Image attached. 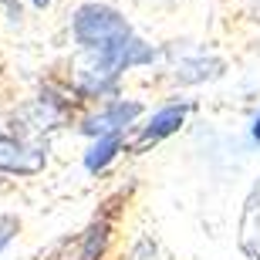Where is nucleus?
I'll return each instance as SVG.
<instances>
[{
    "instance_id": "nucleus-1",
    "label": "nucleus",
    "mask_w": 260,
    "mask_h": 260,
    "mask_svg": "<svg viewBox=\"0 0 260 260\" xmlns=\"http://www.w3.org/2000/svg\"><path fill=\"white\" fill-rule=\"evenodd\" d=\"M132 30H128L125 17L112 7H102V4H85V7L75 14V38L78 44H85L88 51H102L115 48L118 41H125Z\"/></svg>"
},
{
    "instance_id": "nucleus-2",
    "label": "nucleus",
    "mask_w": 260,
    "mask_h": 260,
    "mask_svg": "<svg viewBox=\"0 0 260 260\" xmlns=\"http://www.w3.org/2000/svg\"><path fill=\"white\" fill-rule=\"evenodd\" d=\"M0 169H7V173H41L44 169V152L27 149L17 139L0 135Z\"/></svg>"
},
{
    "instance_id": "nucleus-3",
    "label": "nucleus",
    "mask_w": 260,
    "mask_h": 260,
    "mask_svg": "<svg viewBox=\"0 0 260 260\" xmlns=\"http://www.w3.org/2000/svg\"><path fill=\"white\" fill-rule=\"evenodd\" d=\"M139 112H142V108L135 105V102H118V105H112V108H105V112H98V115L88 118L85 132L98 135V139H102V135H118Z\"/></svg>"
},
{
    "instance_id": "nucleus-4",
    "label": "nucleus",
    "mask_w": 260,
    "mask_h": 260,
    "mask_svg": "<svg viewBox=\"0 0 260 260\" xmlns=\"http://www.w3.org/2000/svg\"><path fill=\"white\" fill-rule=\"evenodd\" d=\"M102 243H105V226H91V230L81 233L75 243H68L61 260H98Z\"/></svg>"
},
{
    "instance_id": "nucleus-5",
    "label": "nucleus",
    "mask_w": 260,
    "mask_h": 260,
    "mask_svg": "<svg viewBox=\"0 0 260 260\" xmlns=\"http://www.w3.org/2000/svg\"><path fill=\"white\" fill-rule=\"evenodd\" d=\"M183 115H186V108H162V112H155L152 122L145 125V135H142V142H155V139H162V135L176 132V128L183 125Z\"/></svg>"
},
{
    "instance_id": "nucleus-6",
    "label": "nucleus",
    "mask_w": 260,
    "mask_h": 260,
    "mask_svg": "<svg viewBox=\"0 0 260 260\" xmlns=\"http://www.w3.org/2000/svg\"><path fill=\"white\" fill-rule=\"evenodd\" d=\"M118 149H122V139H118V135H102V139L88 149L85 166L91 169V173H98V169H105V166L118 155Z\"/></svg>"
},
{
    "instance_id": "nucleus-7",
    "label": "nucleus",
    "mask_w": 260,
    "mask_h": 260,
    "mask_svg": "<svg viewBox=\"0 0 260 260\" xmlns=\"http://www.w3.org/2000/svg\"><path fill=\"white\" fill-rule=\"evenodd\" d=\"M14 230H17V223H14V220H4V223H0V250H4V247L10 243Z\"/></svg>"
},
{
    "instance_id": "nucleus-8",
    "label": "nucleus",
    "mask_w": 260,
    "mask_h": 260,
    "mask_svg": "<svg viewBox=\"0 0 260 260\" xmlns=\"http://www.w3.org/2000/svg\"><path fill=\"white\" fill-rule=\"evenodd\" d=\"M0 4H7V7H10V14H14V17H17V14H20V7H17V0H0Z\"/></svg>"
},
{
    "instance_id": "nucleus-9",
    "label": "nucleus",
    "mask_w": 260,
    "mask_h": 260,
    "mask_svg": "<svg viewBox=\"0 0 260 260\" xmlns=\"http://www.w3.org/2000/svg\"><path fill=\"white\" fill-rule=\"evenodd\" d=\"M253 139H257V142H260V118H257V122H253Z\"/></svg>"
},
{
    "instance_id": "nucleus-10",
    "label": "nucleus",
    "mask_w": 260,
    "mask_h": 260,
    "mask_svg": "<svg viewBox=\"0 0 260 260\" xmlns=\"http://www.w3.org/2000/svg\"><path fill=\"white\" fill-rule=\"evenodd\" d=\"M34 4H38V7H48V4H51V0H34Z\"/></svg>"
}]
</instances>
